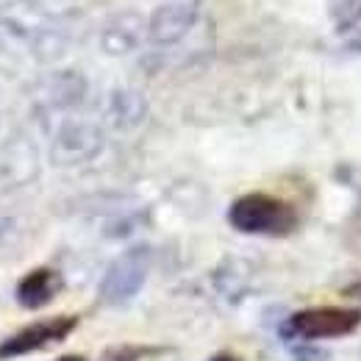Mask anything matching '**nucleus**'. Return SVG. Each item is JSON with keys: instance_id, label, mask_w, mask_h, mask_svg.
I'll return each mask as SVG.
<instances>
[{"instance_id": "nucleus-1", "label": "nucleus", "mask_w": 361, "mask_h": 361, "mask_svg": "<svg viewBox=\"0 0 361 361\" xmlns=\"http://www.w3.org/2000/svg\"><path fill=\"white\" fill-rule=\"evenodd\" d=\"M228 223L242 231V233H270V236H283L298 228V214L295 209L264 192H250L242 195L231 203L228 209Z\"/></svg>"}, {"instance_id": "nucleus-2", "label": "nucleus", "mask_w": 361, "mask_h": 361, "mask_svg": "<svg viewBox=\"0 0 361 361\" xmlns=\"http://www.w3.org/2000/svg\"><path fill=\"white\" fill-rule=\"evenodd\" d=\"M147 272H150V247L136 245L131 250H126L103 275L97 289L100 300L106 306H126L142 292Z\"/></svg>"}, {"instance_id": "nucleus-3", "label": "nucleus", "mask_w": 361, "mask_h": 361, "mask_svg": "<svg viewBox=\"0 0 361 361\" xmlns=\"http://www.w3.org/2000/svg\"><path fill=\"white\" fill-rule=\"evenodd\" d=\"M283 336L295 339H336L348 336L361 325L359 309H306L283 322Z\"/></svg>"}, {"instance_id": "nucleus-4", "label": "nucleus", "mask_w": 361, "mask_h": 361, "mask_svg": "<svg viewBox=\"0 0 361 361\" xmlns=\"http://www.w3.org/2000/svg\"><path fill=\"white\" fill-rule=\"evenodd\" d=\"M78 325V317L73 314H61V317H50V319H39V322H31L25 328H20L14 336L3 339L0 342V361L3 359H20V356H28L34 350H42L53 342H61L67 339Z\"/></svg>"}, {"instance_id": "nucleus-5", "label": "nucleus", "mask_w": 361, "mask_h": 361, "mask_svg": "<svg viewBox=\"0 0 361 361\" xmlns=\"http://www.w3.org/2000/svg\"><path fill=\"white\" fill-rule=\"evenodd\" d=\"M195 17H197L195 3H186V0L164 3L147 20V39L153 45H176L189 34V28L195 25Z\"/></svg>"}, {"instance_id": "nucleus-6", "label": "nucleus", "mask_w": 361, "mask_h": 361, "mask_svg": "<svg viewBox=\"0 0 361 361\" xmlns=\"http://www.w3.org/2000/svg\"><path fill=\"white\" fill-rule=\"evenodd\" d=\"M100 150V131L90 123H67L53 139V161L56 164H81Z\"/></svg>"}, {"instance_id": "nucleus-7", "label": "nucleus", "mask_w": 361, "mask_h": 361, "mask_svg": "<svg viewBox=\"0 0 361 361\" xmlns=\"http://www.w3.org/2000/svg\"><path fill=\"white\" fill-rule=\"evenodd\" d=\"M37 176V153H34V145H28L23 136L11 139L6 147H3V156H0V178L11 186H20L25 180H31Z\"/></svg>"}, {"instance_id": "nucleus-8", "label": "nucleus", "mask_w": 361, "mask_h": 361, "mask_svg": "<svg viewBox=\"0 0 361 361\" xmlns=\"http://www.w3.org/2000/svg\"><path fill=\"white\" fill-rule=\"evenodd\" d=\"M142 31H147V23H142V17L134 11H126V14H117L106 28H103V37H100V45L106 53L111 56H123V53H131L139 39H142Z\"/></svg>"}, {"instance_id": "nucleus-9", "label": "nucleus", "mask_w": 361, "mask_h": 361, "mask_svg": "<svg viewBox=\"0 0 361 361\" xmlns=\"http://www.w3.org/2000/svg\"><path fill=\"white\" fill-rule=\"evenodd\" d=\"M59 289H61V275L56 270L39 267L23 275V281L17 283V300L25 309H42L59 295Z\"/></svg>"}, {"instance_id": "nucleus-10", "label": "nucleus", "mask_w": 361, "mask_h": 361, "mask_svg": "<svg viewBox=\"0 0 361 361\" xmlns=\"http://www.w3.org/2000/svg\"><path fill=\"white\" fill-rule=\"evenodd\" d=\"M84 78L78 73H56L39 84V106L45 109H64L75 106L84 97Z\"/></svg>"}, {"instance_id": "nucleus-11", "label": "nucleus", "mask_w": 361, "mask_h": 361, "mask_svg": "<svg viewBox=\"0 0 361 361\" xmlns=\"http://www.w3.org/2000/svg\"><path fill=\"white\" fill-rule=\"evenodd\" d=\"M147 114V100L134 90H117L109 97V120L114 128H136Z\"/></svg>"}, {"instance_id": "nucleus-12", "label": "nucleus", "mask_w": 361, "mask_h": 361, "mask_svg": "<svg viewBox=\"0 0 361 361\" xmlns=\"http://www.w3.org/2000/svg\"><path fill=\"white\" fill-rule=\"evenodd\" d=\"M106 361H173L178 359L176 350L170 348H150V345H123V348H111Z\"/></svg>"}, {"instance_id": "nucleus-13", "label": "nucleus", "mask_w": 361, "mask_h": 361, "mask_svg": "<svg viewBox=\"0 0 361 361\" xmlns=\"http://www.w3.org/2000/svg\"><path fill=\"white\" fill-rule=\"evenodd\" d=\"M331 17L339 31H350L361 23V0H336L331 8Z\"/></svg>"}, {"instance_id": "nucleus-14", "label": "nucleus", "mask_w": 361, "mask_h": 361, "mask_svg": "<svg viewBox=\"0 0 361 361\" xmlns=\"http://www.w3.org/2000/svg\"><path fill=\"white\" fill-rule=\"evenodd\" d=\"M289 350V356L292 361H328V350H322V348H317V345H300V342H295V345H289L286 348Z\"/></svg>"}, {"instance_id": "nucleus-15", "label": "nucleus", "mask_w": 361, "mask_h": 361, "mask_svg": "<svg viewBox=\"0 0 361 361\" xmlns=\"http://www.w3.org/2000/svg\"><path fill=\"white\" fill-rule=\"evenodd\" d=\"M345 295H348V298H353V300H361V278L359 281H353L350 286H345Z\"/></svg>"}, {"instance_id": "nucleus-16", "label": "nucleus", "mask_w": 361, "mask_h": 361, "mask_svg": "<svg viewBox=\"0 0 361 361\" xmlns=\"http://www.w3.org/2000/svg\"><path fill=\"white\" fill-rule=\"evenodd\" d=\"M212 361H242V359H236V356H231V353H220V356H214Z\"/></svg>"}, {"instance_id": "nucleus-17", "label": "nucleus", "mask_w": 361, "mask_h": 361, "mask_svg": "<svg viewBox=\"0 0 361 361\" xmlns=\"http://www.w3.org/2000/svg\"><path fill=\"white\" fill-rule=\"evenodd\" d=\"M56 361H87L84 356H61V359H56Z\"/></svg>"}]
</instances>
